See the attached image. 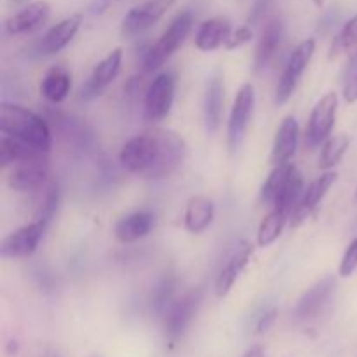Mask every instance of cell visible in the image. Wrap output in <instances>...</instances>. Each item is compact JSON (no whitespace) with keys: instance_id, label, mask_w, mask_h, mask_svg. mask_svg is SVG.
Returning <instances> with one entry per match:
<instances>
[{"instance_id":"cell-36","label":"cell","mask_w":357,"mask_h":357,"mask_svg":"<svg viewBox=\"0 0 357 357\" xmlns=\"http://www.w3.org/2000/svg\"><path fill=\"white\" fill-rule=\"evenodd\" d=\"M272 3H274V0H255L253 7H251L250 10V16H248V23L250 24L260 23V21L265 17V14L271 10Z\"/></svg>"},{"instance_id":"cell-11","label":"cell","mask_w":357,"mask_h":357,"mask_svg":"<svg viewBox=\"0 0 357 357\" xmlns=\"http://www.w3.org/2000/svg\"><path fill=\"white\" fill-rule=\"evenodd\" d=\"M47 223L35 220V222L23 225L21 229L14 230L13 234L3 239L2 243V257L6 258H26L37 251L42 237H44Z\"/></svg>"},{"instance_id":"cell-13","label":"cell","mask_w":357,"mask_h":357,"mask_svg":"<svg viewBox=\"0 0 357 357\" xmlns=\"http://www.w3.org/2000/svg\"><path fill=\"white\" fill-rule=\"evenodd\" d=\"M122 65V49H114L108 56H105L96 66H94L93 73L89 75V79L82 84V89H80V96L84 101H91L94 98L100 96L105 91V87L108 84H112V80H115V77L121 72Z\"/></svg>"},{"instance_id":"cell-10","label":"cell","mask_w":357,"mask_h":357,"mask_svg":"<svg viewBox=\"0 0 357 357\" xmlns=\"http://www.w3.org/2000/svg\"><path fill=\"white\" fill-rule=\"evenodd\" d=\"M171 3H173V0H146V2L132 7L122 20V35L135 37V35H139L152 28L167 13Z\"/></svg>"},{"instance_id":"cell-15","label":"cell","mask_w":357,"mask_h":357,"mask_svg":"<svg viewBox=\"0 0 357 357\" xmlns=\"http://www.w3.org/2000/svg\"><path fill=\"white\" fill-rule=\"evenodd\" d=\"M335 288H337L335 279L324 278L319 282H316L312 288L307 289L295 307V312H293L295 314V319L309 321L312 317H316L326 307V303L330 302Z\"/></svg>"},{"instance_id":"cell-29","label":"cell","mask_w":357,"mask_h":357,"mask_svg":"<svg viewBox=\"0 0 357 357\" xmlns=\"http://www.w3.org/2000/svg\"><path fill=\"white\" fill-rule=\"evenodd\" d=\"M289 215L279 209H272L264 220H261L260 227H258V246L267 248L274 244L279 239V236L284 230L286 222H288Z\"/></svg>"},{"instance_id":"cell-34","label":"cell","mask_w":357,"mask_h":357,"mask_svg":"<svg viewBox=\"0 0 357 357\" xmlns=\"http://www.w3.org/2000/svg\"><path fill=\"white\" fill-rule=\"evenodd\" d=\"M251 38H253V30H251L250 26H241V28H237L232 35H230V38L227 40L225 47L230 49V51H232V49H239V47H243L244 44H248Z\"/></svg>"},{"instance_id":"cell-17","label":"cell","mask_w":357,"mask_h":357,"mask_svg":"<svg viewBox=\"0 0 357 357\" xmlns=\"http://www.w3.org/2000/svg\"><path fill=\"white\" fill-rule=\"evenodd\" d=\"M80 23H82V17H80L79 14H73V16L65 17V20L59 21L58 24H54V26L38 40V54L51 56L63 51V49L73 40V37H75L77 31H79Z\"/></svg>"},{"instance_id":"cell-41","label":"cell","mask_w":357,"mask_h":357,"mask_svg":"<svg viewBox=\"0 0 357 357\" xmlns=\"http://www.w3.org/2000/svg\"><path fill=\"white\" fill-rule=\"evenodd\" d=\"M89 357H103V356H100V354H94V356H89Z\"/></svg>"},{"instance_id":"cell-23","label":"cell","mask_w":357,"mask_h":357,"mask_svg":"<svg viewBox=\"0 0 357 357\" xmlns=\"http://www.w3.org/2000/svg\"><path fill=\"white\" fill-rule=\"evenodd\" d=\"M45 155H47L45 150L2 132V138H0V164H2V167L10 166V164L14 166V164L23 162V160L37 159V157Z\"/></svg>"},{"instance_id":"cell-39","label":"cell","mask_w":357,"mask_h":357,"mask_svg":"<svg viewBox=\"0 0 357 357\" xmlns=\"http://www.w3.org/2000/svg\"><path fill=\"white\" fill-rule=\"evenodd\" d=\"M357 68V52H356V56H354V59H352V66H351V72L354 73V70Z\"/></svg>"},{"instance_id":"cell-32","label":"cell","mask_w":357,"mask_h":357,"mask_svg":"<svg viewBox=\"0 0 357 357\" xmlns=\"http://www.w3.org/2000/svg\"><path fill=\"white\" fill-rule=\"evenodd\" d=\"M354 45H357V14L344 24V28L333 38V44H331L330 49V58L333 59L337 56L344 54V52H347Z\"/></svg>"},{"instance_id":"cell-6","label":"cell","mask_w":357,"mask_h":357,"mask_svg":"<svg viewBox=\"0 0 357 357\" xmlns=\"http://www.w3.org/2000/svg\"><path fill=\"white\" fill-rule=\"evenodd\" d=\"M338 112V96L337 93H328L321 98L312 108L310 114L309 126H307L305 132V143L309 149H317V146L324 145L328 138L333 131L335 119H337Z\"/></svg>"},{"instance_id":"cell-30","label":"cell","mask_w":357,"mask_h":357,"mask_svg":"<svg viewBox=\"0 0 357 357\" xmlns=\"http://www.w3.org/2000/svg\"><path fill=\"white\" fill-rule=\"evenodd\" d=\"M349 145H351V138L347 135H337L330 136V138L324 142L323 150H321L319 157V167L321 169H331V167L337 166L342 160V157L347 152Z\"/></svg>"},{"instance_id":"cell-42","label":"cell","mask_w":357,"mask_h":357,"mask_svg":"<svg viewBox=\"0 0 357 357\" xmlns=\"http://www.w3.org/2000/svg\"><path fill=\"white\" fill-rule=\"evenodd\" d=\"M356 195H357V192H356Z\"/></svg>"},{"instance_id":"cell-28","label":"cell","mask_w":357,"mask_h":357,"mask_svg":"<svg viewBox=\"0 0 357 357\" xmlns=\"http://www.w3.org/2000/svg\"><path fill=\"white\" fill-rule=\"evenodd\" d=\"M35 194V220L47 223L56 215L59 206V187L56 181L49 180L47 183L42 185Z\"/></svg>"},{"instance_id":"cell-2","label":"cell","mask_w":357,"mask_h":357,"mask_svg":"<svg viewBox=\"0 0 357 357\" xmlns=\"http://www.w3.org/2000/svg\"><path fill=\"white\" fill-rule=\"evenodd\" d=\"M0 131L23 142L31 143L47 152L51 149L52 135L47 121L35 112L16 103H2L0 107Z\"/></svg>"},{"instance_id":"cell-12","label":"cell","mask_w":357,"mask_h":357,"mask_svg":"<svg viewBox=\"0 0 357 357\" xmlns=\"http://www.w3.org/2000/svg\"><path fill=\"white\" fill-rule=\"evenodd\" d=\"M49 181V164L45 157L23 160L13 166L9 174V187L16 192H37Z\"/></svg>"},{"instance_id":"cell-24","label":"cell","mask_w":357,"mask_h":357,"mask_svg":"<svg viewBox=\"0 0 357 357\" xmlns=\"http://www.w3.org/2000/svg\"><path fill=\"white\" fill-rule=\"evenodd\" d=\"M232 35V26L225 17H211L199 26L195 35V47L201 51H215L220 45L227 44Z\"/></svg>"},{"instance_id":"cell-26","label":"cell","mask_w":357,"mask_h":357,"mask_svg":"<svg viewBox=\"0 0 357 357\" xmlns=\"http://www.w3.org/2000/svg\"><path fill=\"white\" fill-rule=\"evenodd\" d=\"M215 220V204L209 197L195 195L185 209V229L190 234H202Z\"/></svg>"},{"instance_id":"cell-8","label":"cell","mask_w":357,"mask_h":357,"mask_svg":"<svg viewBox=\"0 0 357 357\" xmlns=\"http://www.w3.org/2000/svg\"><path fill=\"white\" fill-rule=\"evenodd\" d=\"M255 103H257L255 87L251 86V84H244V86L237 91L236 100H234V105H232V110H230V119H229L230 152L239 150L241 143L244 142L248 126H250L251 117H253Z\"/></svg>"},{"instance_id":"cell-14","label":"cell","mask_w":357,"mask_h":357,"mask_svg":"<svg viewBox=\"0 0 357 357\" xmlns=\"http://www.w3.org/2000/svg\"><path fill=\"white\" fill-rule=\"evenodd\" d=\"M335 180H337V173L333 171H326L324 174H321L319 178L312 181V183L307 187V190L303 192L302 197H300L298 204L293 209L291 213V227L296 229V227L302 225L310 215L317 209V206L321 204L324 197H326L328 190L333 187Z\"/></svg>"},{"instance_id":"cell-31","label":"cell","mask_w":357,"mask_h":357,"mask_svg":"<svg viewBox=\"0 0 357 357\" xmlns=\"http://www.w3.org/2000/svg\"><path fill=\"white\" fill-rule=\"evenodd\" d=\"M176 278L167 275V278L160 279L159 284L153 288L152 298H150V307H152L153 314L157 316H164L174 302V291H176Z\"/></svg>"},{"instance_id":"cell-3","label":"cell","mask_w":357,"mask_h":357,"mask_svg":"<svg viewBox=\"0 0 357 357\" xmlns=\"http://www.w3.org/2000/svg\"><path fill=\"white\" fill-rule=\"evenodd\" d=\"M192 24H194V14L190 10H183V13L178 14L171 21L169 26L166 28V31L160 35L159 40L145 52V56H143V70L146 73L159 70L178 51V47L183 44L185 38L190 33Z\"/></svg>"},{"instance_id":"cell-20","label":"cell","mask_w":357,"mask_h":357,"mask_svg":"<svg viewBox=\"0 0 357 357\" xmlns=\"http://www.w3.org/2000/svg\"><path fill=\"white\" fill-rule=\"evenodd\" d=\"M223 105H225V80L222 72H215L209 79L204 96V122L208 132L218 131L223 119Z\"/></svg>"},{"instance_id":"cell-9","label":"cell","mask_w":357,"mask_h":357,"mask_svg":"<svg viewBox=\"0 0 357 357\" xmlns=\"http://www.w3.org/2000/svg\"><path fill=\"white\" fill-rule=\"evenodd\" d=\"M176 79L173 73L162 72L153 79L145 93V117L150 122H159L169 115L174 103Z\"/></svg>"},{"instance_id":"cell-16","label":"cell","mask_w":357,"mask_h":357,"mask_svg":"<svg viewBox=\"0 0 357 357\" xmlns=\"http://www.w3.org/2000/svg\"><path fill=\"white\" fill-rule=\"evenodd\" d=\"M284 21L281 17L271 20L264 28V33L258 40L257 52H255V70L257 72H264L274 61L282 44V38H284Z\"/></svg>"},{"instance_id":"cell-19","label":"cell","mask_w":357,"mask_h":357,"mask_svg":"<svg viewBox=\"0 0 357 357\" xmlns=\"http://www.w3.org/2000/svg\"><path fill=\"white\" fill-rule=\"evenodd\" d=\"M300 139V126L293 115H288L284 121L279 126L278 132H275L274 146H272V164L279 166V164H288L293 159L298 149Z\"/></svg>"},{"instance_id":"cell-37","label":"cell","mask_w":357,"mask_h":357,"mask_svg":"<svg viewBox=\"0 0 357 357\" xmlns=\"http://www.w3.org/2000/svg\"><path fill=\"white\" fill-rule=\"evenodd\" d=\"M344 100L347 101V103H356L357 101V72L352 73V75L349 77L347 84H345Z\"/></svg>"},{"instance_id":"cell-43","label":"cell","mask_w":357,"mask_h":357,"mask_svg":"<svg viewBox=\"0 0 357 357\" xmlns=\"http://www.w3.org/2000/svg\"><path fill=\"white\" fill-rule=\"evenodd\" d=\"M17 2H20V0H17Z\"/></svg>"},{"instance_id":"cell-25","label":"cell","mask_w":357,"mask_h":357,"mask_svg":"<svg viewBox=\"0 0 357 357\" xmlns=\"http://www.w3.org/2000/svg\"><path fill=\"white\" fill-rule=\"evenodd\" d=\"M303 194V176L298 171V167L295 164H289L288 173H286L284 181H282L281 188L278 192V197H275L274 206L272 208L279 209V211H284L291 216L293 209L298 204L300 197Z\"/></svg>"},{"instance_id":"cell-21","label":"cell","mask_w":357,"mask_h":357,"mask_svg":"<svg viewBox=\"0 0 357 357\" xmlns=\"http://www.w3.org/2000/svg\"><path fill=\"white\" fill-rule=\"evenodd\" d=\"M153 227H155V215L143 209V211H135L119 220L114 232L121 243L128 244L149 236Z\"/></svg>"},{"instance_id":"cell-4","label":"cell","mask_w":357,"mask_h":357,"mask_svg":"<svg viewBox=\"0 0 357 357\" xmlns=\"http://www.w3.org/2000/svg\"><path fill=\"white\" fill-rule=\"evenodd\" d=\"M51 122L54 124L59 138L72 146L75 152L93 153L98 149L96 132L89 124L75 115L63 114V112H49Z\"/></svg>"},{"instance_id":"cell-40","label":"cell","mask_w":357,"mask_h":357,"mask_svg":"<svg viewBox=\"0 0 357 357\" xmlns=\"http://www.w3.org/2000/svg\"><path fill=\"white\" fill-rule=\"evenodd\" d=\"M314 3H316V6H323L324 0H314Z\"/></svg>"},{"instance_id":"cell-1","label":"cell","mask_w":357,"mask_h":357,"mask_svg":"<svg viewBox=\"0 0 357 357\" xmlns=\"http://www.w3.org/2000/svg\"><path fill=\"white\" fill-rule=\"evenodd\" d=\"M187 157V145L178 132L152 129L129 139L121 150L122 167L146 180H160L173 174Z\"/></svg>"},{"instance_id":"cell-33","label":"cell","mask_w":357,"mask_h":357,"mask_svg":"<svg viewBox=\"0 0 357 357\" xmlns=\"http://www.w3.org/2000/svg\"><path fill=\"white\" fill-rule=\"evenodd\" d=\"M357 271V237L349 244L344 258L340 261V275L342 278H351Z\"/></svg>"},{"instance_id":"cell-18","label":"cell","mask_w":357,"mask_h":357,"mask_svg":"<svg viewBox=\"0 0 357 357\" xmlns=\"http://www.w3.org/2000/svg\"><path fill=\"white\" fill-rule=\"evenodd\" d=\"M251 257H253V246H250V244H243L239 250H236L230 255L227 264L220 268L218 275H216L215 289L218 298H225L229 295L230 289L234 288L236 281L239 279V275L243 274L244 268L250 264Z\"/></svg>"},{"instance_id":"cell-38","label":"cell","mask_w":357,"mask_h":357,"mask_svg":"<svg viewBox=\"0 0 357 357\" xmlns=\"http://www.w3.org/2000/svg\"><path fill=\"white\" fill-rule=\"evenodd\" d=\"M244 357H264V351H261V347H253Z\"/></svg>"},{"instance_id":"cell-35","label":"cell","mask_w":357,"mask_h":357,"mask_svg":"<svg viewBox=\"0 0 357 357\" xmlns=\"http://www.w3.org/2000/svg\"><path fill=\"white\" fill-rule=\"evenodd\" d=\"M278 319V309L275 307H268L264 312L260 314V317L257 319V324H255V333L264 335L265 331H268L272 328V324Z\"/></svg>"},{"instance_id":"cell-27","label":"cell","mask_w":357,"mask_h":357,"mask_svg":"<svg viewBox=\"0 0 357 357\" xmlns=\"http://www.w3.org/2000/svg\"><path fill=\"white\" fill-rule=\"evenodd\" d=\"M72 89V75L61 66H52L47 70L40 82V93L51 103H61L66 100Z\"/></svg>"},{"instance_id":"cell-7","label":"cell","mask_w":357,"mask_h":357,"mask_svg":"<svg viewBox=\"0 0 357 357\" xmlns=\"http://www.w3.org/2000/svg\"><path fill=\"white\" fill-rule=\"evenodd\" d=\"M202 303L201 289H192L185 293L180 300H174L173 305L164 314V331L169 340H178L183 337L187 328L190 326L194 317L197 316Z\"/></svg>"},{"instance_id":"cell-5","label":"cell","mask_w":357,"mask_h":357,"mask_svg":"<svg viewBox=\"0 0 357 357\" xmlns=\"http://www.w3.org/2000/svg\"><path fill=\"white\" fill-rule=\"evenodd\" d=\"M314 51H316V40L314 38H307V40L300 42L293 49L291 56L288 58V63H286L284 70L279 77L278 89H275V103L284 105L293 96L303 72H305L310 59H312Z\"/></svg>"},{"instance_id":"cell-22","label":"cell","mask_w":357,"mask_h":357,"mask_svg":"<svg viewBox=\"0 0 357 357\" xmlns=\"http://www.w3.org/2000/svg\"><path fill=\"white\" fill-rule=\"evenodd\" d=\"M49 13H51V7H49L47 2L30 3V6L24 7L23 10H20V13L14 14L6 21V31L9 35H21L35 30L47 20Z\"/></svg>"}]
</instances>
